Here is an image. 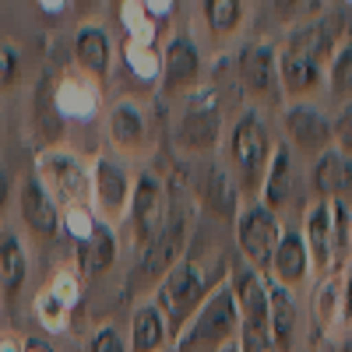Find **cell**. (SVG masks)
Segmentation results:
<instances>
[{
  "mask_svg": "<svg viewBox=\"0 0 352 352\" xmlns=\"http://www.w3.org/2000/svg\"><path fill=\"white\" fill-rule=\"evenodd\" d=\"M310 314H314V328L324 331V335L335 324H342V275H328L314 285Z\"/></svg>",
  "mask_w": 352,
  "mask_h": 352,
  "instance_id": "obj_27",
  "label": "cell"
},
{
  "mask_svg": "<svg viewBox=\"0 0 352 352\" xmlns=\"http://www.w3.org/2000/svg\"><path fill=\"white\" fill-rule=\"evenodd\" d=\"M32 310H36V320L43 324V331L50 335H60L67 328V317H71V307L60 300V296H53L50 285L36 292V300H32Z\"/></svg>",
  "mask_w": 352,
  "mask_h": 352,
  "instance_id": "obj_32",
  "label": "cell"
},
{
  "mask_svg": "<svg viewBox=\"0 0 352 352\" xmlns=\"http://www.w3.org/2000/svg\"><path fill=\"white\" fill-rule=\"evenodd\" d=\"M28 278V247L14 226H0V296L18 300Z\"/></svg>",
  "mask_w": 352,
  "mask_h": 352,
  "instance_id": "obj_23",
  "label": "cell"
},
{
  "mask_svg": "<svg viewBox=\"0 0 352 352\" xmlns=\"http://www.w3.org/2000/svg\"><path fill=\"white\" fill-rule=\"evenodd\" d=\"M310 190H314V201L352 204V159H345L338 148L320 152L310 166Z\"/></svg>",
  "mask_w": 352,
  "mask_h": 352,
  "instance_id": "obj_21",
  "label": "cell"
},
{
  "mask_svg": "<svg viewBox=\"0 0 352 352\" xmlns=\"http://www.w3.org/2000/svg\"><path fill=\"white\" fill-rule=\"evenodd\" d=\"M106 138L120 155H144L152 148V127L144 109L131 99H120L106 109Z\"/></svg>",
  "mask_w": 352,
  "mask_h": 352,
  "instance_id": "obj_15",
  "label": "cell"
},
{
  "mask_svg": "<svg viewBox=\"0 0 352 352\" xmlns=\"http://www.w3.org/2000/svg\"><path fill=\"white\" fill-rule=\"evenodd\" d=\"M282 219L278 212L264 208L261 201H247L243 208L236 212V250H240V261H247L254 272H261L268 278L272 272V257L278 250V240H282Z\"/></svg>",
  "mask_w": 352,
  "mask_h": 352,
  "instance_id": "obj_8",
  "label": "cell"
},
{
  "mask_svg": "<svg viewBox=\"0 0 352 352\" xmlns=\"http://www.w3.org/2000/svg\"><path fill=\"white\" fill-rule=\"evenodd\" d=\"M303 240L320 278L342 275L352 264V204L349 201H310L303 212Z\"/></svg>",
  "mask_w": 352,
  "mask_h": 352,
  "instance_id": "obj_1",
  "label": "cell"
},
{
  "mask_svg": "<svg viewBox=\"0 0 352 352\" xmlns=\"http://www.w3.org/2000/svg\"><path fill=\"white\" fill-rule=\"evenodd\" d=\"M236 78L247 99L254 102H282V81H278V46L272 43H247L236 60Z\"/></svg>",
  "mask_w": 352,
  "mask_h": 352,
  "instance_id": "obj_11",
  "label": "cell"
},
{
  "mask_svg": "<svg viewBox=\"0 0 352 352\" xmlns=\"http://www.w3.org/2000/svg\"><path fill=\"white\" fill-rule=\"evenodd\" d=\"M292 190H296V152H292L285 141H275V152H272L268 173H264L257 201L272 212H282L292 201Z\"/></svg>",
  "mask_w": 352,
  "mask_h": 352,
  "instance_id": "obj_22",
  "label": "cell"
},
{
  "mask_svg": "<svg viewBox=\"0 0 352 352\" xmlns=\"http://www.w3.org/2000/svg\"><path fill=\"white\" fill-rule=\"evenodd\" d=\"M74 64L81 74L96 78L99 85L113 71V36L106 32V25L99 21H85L74 32Z\"/></svg>",
  "mask_w": 352,
  "mask_h": 352,
  "instance_id": "obj_19",
  "label": "cell"
},
{
  "mask_svg": "<svg viewBox=\"0 0 352 352\" xmlns=\"http://www.w3.org/2000/svg\"><path fill=\"white\" fill-rule=\"evenodd\" d=\"M201 81V46L187 32H173L162 46V92L166 96H190Z\"/></svg>",
  "mask_w": 352,
  "mask_h": 352,
  "instance_id": "obj_13",
  "label": "cell"
},
{
  "mask_svg": "<svg viewBox=\"0 0 352 352\" xmlns=\"http://www.w3.org/2000/svg\"><path fill=\"white\" fill-rule=\"evenodd\" d=\"M331 144L345 159H352V102L338 106V113L331 116Z\"/></svg>",
  "mask_w": 352,
  "mask_h": 352,
  "instance_id": "obj_35",
  "label": "cell"
},
{
  "mask_svg": "<svg viewBox=\"0 0 352 352\" xmlns=\"http://www.w3.org/2000/svg\"><path fill=\"white\" fill-rule=\"evenodd\" d=\"M282 134L285 144L292 152H303V155H320L335 148L331 144V116L314 106V102H289L282 106Z\"/></svg>",
  "mask_w": 352,
  "mask_h": 352,
  "instance_id": "obj_12",
  "label": "cell"
},
{
  "mask_svg": "<svg viewBox=\"0 0 352 352\" xmlns=\"http://www.w3.org/2000/svg\"><path fill=\"white\" fill-rule=\"evenodd\" d=\"M169 197H166V184L159 180V173L152 169H138L134 173V194H131V208H127V226L134 247L144 250L152 247L155 236L162 232L166 219H169Z\"/></svg>",
  "mask_w": 352,
  "mask_h": 352,
  "instance_id": "obj_9",
  "label": "cell"
},
{
  "mask_svg": "<svg viewBox=\"0 0 352 352\" xmlns=\"http://www.w3.org/2000/svg\"><path fill=\"white\" fill-rule=\"evenodd\" d=\"M50 292H53V296H60L74 310L81 303V278H78V272L74 268H60V272L50 278Z\"/></svg>",
  "mask_w": 352,
  "mask_h": 352,
  "instance_id": "obj_34",
  "label": "cell"
},
{
  "mask_svg": "<svg viewBox=\"0 0 352 352\" xmlns=\"http://www.w3.org/2000/svg\"><path fill=\"white\" fill-rule=\"evenodd\" d=\"M88 352H131V349L113 324H102V328L92 331V338H88Z\"/></svg>",
  "mask_w": 352,
  "mask_h": 352,
  "instance_id": "obj_36",
  "label": "cell"
},
{
  "mask_svg": "<svg viewBox=\"0 0 352 352\" xmlns=\"http://www.w3.org/2000/svg\"><path fill=\"white\" fill-rule=\"evenodd\" d=\"M226 282L240 310V352H275L272 349V296L268 278L254 272L247 261H232Z\"/></svg>",
  "mask_w": 352,
  "mask_h": 352,
  "instance_id": "obj_3",
  "label": "cell"
},
{
  "mask_svg": "<svg viewBox=\"0 0 352 352\" xmlns=\"http://www.w3.org/2000/svg\"><path fill=\"white\" fill-rule=\"evenodd\" d=\"M0 352H28V349H25V338H8L0 342Z\"/></svg>",
  "mask_w": 352,
  "mask_h": 352,
  "instance_id": "obj_41",
  "label": "cell"
},
{
  "mask_svg": "<svg viewBox=\"0 0 352 352\" xmlns=\"http://www.w3.org/2000/svg\"><path fill=\"white\" fill-rule=\"evenodd\" d=\"M92 173V212L99 222L106 226H120L127 222V208H131V194H134V173L120 155L99 152L88 166Z\"/></svg>",
  "mask_w": 352,
  "mask_h": 352,
  "instance_id": "obj_7",
  "label": "cell"
},
{
  "mask_svg": "<svg viewBox=\"0 0 352 352\" xmlns=\"http://www.w3.org/2000/svg\"><path fill=\"white\" fill-rule=\"evenodd\" d=\"M328 92L338 99V106H349L352 102V39L349 43H338L331 64H328Z\"/></svg>",
  "mask_w": 352,
  "mask_h": 352,
  "instance_id": "obj_29",
  "label": "cell"
},
{
  "mask_svg": "<svg viewBox=\"0 0 352 352\" xmlns=\"http://www.w3.org/2000/svg\"><path fill=\"white\" fill-rule=\"evenodd\" d=\"M39 184L50 190V197L60 204V212L67 208H92V173L88 166L71 152V148H43L36 155Z\"/></svg>",
  "mask_w": 352,
  "mask_h": 352,
  "instance_id": "obj_6",
  "label": "cell"
},
{
  "mask_svg": "<svg viewBox=\"0 0 352 352\" xmlns=\"http://www.w3.org/2000/svg\"><path fill=\"white\" fill-rule=\"evenodd\" d=\"M8 201H11V176H8L4 166H0V212L8 208Z\"/></svg>",
  "mask_w": 352,
  "mask_h": 352,
  "instance_id": "obj_39",
  "label": "cell"
},
{
  "mask_svg": "<svg viewBox=\"0 0 352 352\" xmlns=\"http://www.w3.org/2000/svg\"><path fill=\"white\" fill-rule=\"evenodd\" d=\"M25 349L28 352H56L50 342H43V338H25Z\"/></svg>",
  "mask_w": 352,
  "mask_h": 352,
  "instance_id": "obj_40",
  "label": "cell"
},
{
  "mask_svg": "<svg viewBox=\"0 0 352 352\" xmlns=\"http://www.w3.org/2000/svg\"><path fill=\"white\" fill-rule=\"evenodd\" d=\"M328 78V67L310 60V56H300L292 50H278V81H282V99L289 102H307V96L320 92Z\"/></svg>",
  "mask_w": 352,
  "mask_h": 352,
  "instance_id": "obj_18",
  "label": "cell"
},
{
  "mask_svg": "<svg viewBox=\"0 0 352 352\" xmlns=\"http://www.w3.org/2000/svg\"><path fill=\"white\" fill-rule=\"evenodd\" d=\"M18 74H21V56H18V50H14L11 43H0V88L14 85Z\"/></svg>",
  "mask_w": 352,
  "mask_h": 352,
  "instance_id": "obj_37",
  "label": "cell"
},
{
  "mask_svg": "<svg viewBox=\"0 0 352 352\" xmlns=\"http://www.w3.org/2000/svg\"><path fill=\"white\" fill-rule=\"evenodd\" d=\"M173 134H176V144L190 155L212 152L222 138V116H219L215 92H190L184 99V113L176 120Z\"/></svg>",
  "mask_w": 352,
  "mask_h": 352,
  "instance_id": "obj_10",
  "label": "cell"
},
{
  "mask_svg": "<svg viewBox=\"0 0 352 352\" xmlns=\"http://www.w3.org/2000/svg\"><path fill=\"white\" fill-rule=\"evenodd\" d=\"M116 229L99 222L85 243H74V272L78 278H99L116 264Z\"/></svg>",
  "mask_w": 352,
  "mask_h": 352,
  "instance_id": "obj_24",
  "label": "cell"
},
{
  "mask_svg": "<svg viewBox=\"0 0 352 352\" xmlns=\"http://www.w3.org/2000/svg\"><path fill=\"white\" fill-rule=\"evenodd\" d=\"M187 236H190V212L169 208V219H166L162 232L155 236V243L141 250V275L152 278V282H159L169 268H176V264L184 261Z\"/></svg>",
  "mask_w": 352,
  "mask_h": 352,
  "instance_id": "obj_14",
  "label": "cell"
},
{
  "mask_svg": "<svg viewBox=\"0 0 352 352\" xmlns=\"http://www.w3.org/2000/svg\"><path fill=\"white\" fill-rule=\"evenodd\" d=\"M169 342H173L169 320L155 307V300L138 303L134 314H131V342H127V349L131 352H162Z\"/></svg>",
  "mask_w": 352,
  "mask_h": 352,
  "instance_id": "obj_25",
  "label": "cell"
},
{
  "mask_svg": "<svg viewBox=\"0 0 352 352\" xmlns=\"http://www.w3.org/2000/svg\"><path fill=\"white\" fill-rule=\"evenodd\" d=\"M0 131H4V113H0Z\"/></svg>",
  "mask_w": 352,
  "mask_h": 352,
  "instance_id": "obj_42",
  "label": "cell"
},
{
  "mask_svg": "<svg viewBox=\"0 0 352 352\" xmlns=\"http://www.w3.org/2000/svg\"><path fill=\"white\" fill-rule=\"evenodd\" d=\"M120 25H124V32H127V43H148V46H155L159 21L148 14V8H144L141 0L120 4Z\"/></svg>",
  "mask_w": 352,
  "mask_h": 352,
  "instance_id": "obj_31",
  "label": "cell"
},
{
  "mask_svg": "<svg viewBox=\"0 0 352 352\" xmlns=\"http://www.w3.org/2000/svg\"><path fill=\"white\" fill-rule=\"evenodd\" d=\"M310 275H314V261H310V250H307V240H303V229L285 226L282 240H278V250L272 257L268 278L278 282L289 292H296V289H303L310 282Z\"/></svg>",
  "mask_w": 352,
  "mask_h": 352,
  "instance_id": "obj_17",
  "label": "cell"
},
{
  "mask_svg": "<svg viewBox=\"0 0 352 352\" xmlns=\"http://www.w3.org/2000/svg\"><path fill=\"white\" fill-rule=\"evenodd\" d=\"M53 106L60 109L64 120H92L102 106V88L96 78H88L81 71H71L56 81Z\"/></svg>",
  "mask_w": 352,
  "mask_h": 352,
  "instance_id": "obj_20",
  "label": "cell"
},
{
  "mask_svg": "<svg viewBox=\"0 0 352 352\" xmlns=\"http://www.w3.org/2000/svg\"><path fill=\"white\" fill-rule=\"evenodd\" d=\"M268 296H272V349L275 352H292L300 335V307L296 296L278 282L268 278Z\"/></svg>",
  "mask_w": 352,
  "mask_h": 352,
  "instance_id": "obj_26",
  "label": "cell"
},
{
  "mask_svg": "<svg viewBox=\"0 0 352 352\" xmlns=\"http://www.w3.org/2000/svg\"><path fill=\"white\" fill-rule=\"evenodd\" d=\"M236 342H240V310L229 282H222L184 324V331L173 338V352H226Z\"/></svg>",
  "mask_w": 352,
  "mask_h": 352,
  "instance_id": "obj_4",
  "label": "cell"
},
{
  "mask_svg": "<svg viewBox=\"0 0 352 352\" xmlns=\"http://www.w3.org/2000/svg\"><path fill=\"white\" fill-rule=\"evenodd\" d=\"M342 324L352 331V272L342 275Z\"/></svg>",
  "mask_w": 352,
  "mask_h": 352,
  "instance_id": "obj_38",
  "label": "cell"
},
{
  "mask_svg": "<svg viewBox=\"0 0 352 352\" xmlns=\"http://www.w3.org/2000/svg\"><path fill=\"white\" fill-rule=\"evenodd\" d=\"M60 226H64V232H67L74 243H85L96 232L99 219H96L92 208H67V212H60Z\"/></svg>",
  "mask_w": 352,
  "mask_h": 352,
  "instance_id": "obj_33",
  "label": "cell"
},
{
  "mask_svg": "<svg viewBox=\"0 0 352 352\" xmlns=\"http://www.w3.org/2000/svg\"><path fill=\"white\" fill-rule=\"evenodd\" d=\"M201 21L215 39H232L247 21V4L240 0H204L201 4Z\"/></svg>",
  "mask_w": 352,
  "mask_h": 352,
  "instance_id": "obj_28",
  "label": "cell"
},
{
  "mask_svg": "<svg viewBox=\"0 0 352 352\" xmlns=\"http://www.w3.org/2000/svg\"><path fill=\"white\" fill-rule=\"evenodd\" d=\"M222 282L226 278H208V272H204L197 261H190V257H184L176 268H169L159 278V285H155V307L166 314L173 338L184 331V324L201 310V303L208 300Z\"/></svg>",
  "mask_w": 352,
  "mask_h": 352,
  "instance_id": "obj_5",
  "label": "cell"
},
{
  "mask_svg": "<svg viewBox=\"0 0 352 352\" xmlns=\"http://www.w3.org/2000/svg\"><path fill=\"white\" fill-rule=\"evenodd\" d=\"M18 212L21 222L36 232L39 240H56L60 236V204L50 197V190L39 184L36 173H28L25 180L18 184Z\"/></svg>",
  "mask_w": 352,
  "mask_h": 352,
  "instance_id": "obj_16",
  "label": "cell"
},
{
  "mask_svg": "<svg viewBox=\"0 0 352 352\" xmlns=\"http://www.w3.org/2000/svg\"><path fill=\"white\" fill-rule=\"evenodd\" d=\"M272 152H275V141L268 134V124H264V116L254 106H247L232 120L229 138H226V166H229V180L236 187V194H247L257 201Z\"/></svg>",
  "mask_w": 352,
  "mask_h": 352,
  "instance_id": "obj_2",
  "label": "cell"
},
{
  "mask_svg": "<svg viewBox=\"0 0 352 352\" xmlns=\"http://www.w3.org/2000/svg\"><path fill=\"white\" fill-rule=\"evenodd\" d=\"M124 64L138 81H159L162 78V50L148 43H124Z\"/></svg>",
  "mask_w": 352,
  "mask_h": 352,
  "instance_id": "obj_30",
  "label": "cell"
}]
</instances>
